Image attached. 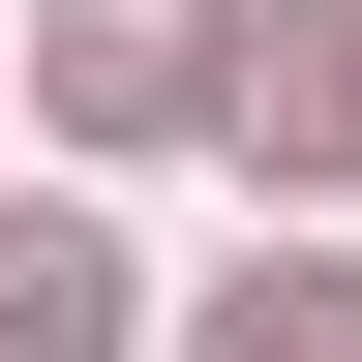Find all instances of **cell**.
Listing matches in <instances>:
<instances>
[{
  "mask_svg": "<svg viewBox=\"0 0 362 362\" xmlns=\"http://www.w3.org/2000/svg\"><path fill=\"white\" fill-rule=\"evenodd\" d=\"M211 362H362V272H242V302H211Z\"/></svg>",
  "mask_w": 362,
  "mask_h": 362,
  "instance_id": "277c9868",
  "label": "cell"
},
{
  "mask_svg": "<svg viewBox=\"0 0 362 362\" xmlns=\"http://www.w3.org/2000/svg\"><path fill=\"white\" fill-rule=\"evenodd\" d=\"M211 61H242L211 0H61V30H30V90H61L90 151H151V121H211Z\"/></svg>",
  "mask_w": 362,
  "mask_h": 362,
  "instance_id": "6da1fadb",
  "label": "cell"
},
{
  "mask_svg": "<svg viewBox=\"0 0 362 362\" xmlns=\"http://www.w3.org/2000/svg\"><path fill=\"white\" fill-rule=\"evenodd\" d=\"M211 121H242L272 181H332V151H362V30H332V0H272L242 61H211Z\"/></svg>",
  "mask_w": 362,
  "mask_h": 362,
  "instance_id": "7a4b0ae2",
  "label": "cell"
},
{
  "mask_svg": "<svg viewBox=\"0 0 362 362\" xmlns=\"http://www.w3.org/2000/svg\"><path fill=\"white\" fill-rule=\"evenodd\" d=\"M0 362H121V242L90 211H0Z\"/></svg>",
  "mask_w": 362,
  "mask_h": 362,
  "instance_id": "3957f363",
  "label": "cell"
}]
</instances>
